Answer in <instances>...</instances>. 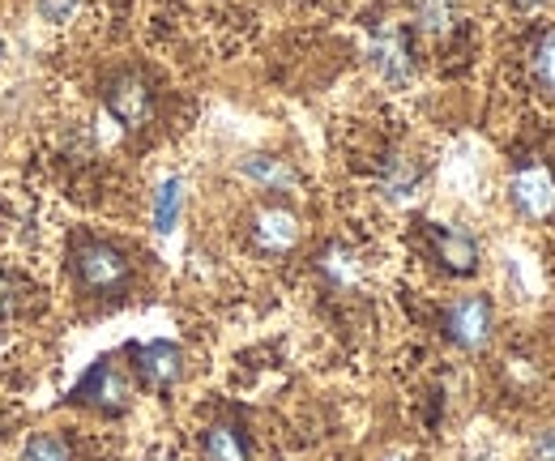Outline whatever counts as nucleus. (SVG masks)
Masks as SVG:
<instances>
[{
  "label": "nucleus",
  "mask_w": 555,
  "mask_h": 461,
  "mask_svg": "<svg viewBox=\"0 0 555 461\" xmlns=\"http://www.w3.org/2000/svg\"><path fill=\"white\" fill-rule=\"evenodd\" d=\"M73 273H77V286L90 291L94 299H116L133 278V261L112 240H81L73 253Z\"/></svg>",
  "instance_id": "obj_1"
},
{
  "label": "nucleus",
  "mask_w": 555,
  "mask_h": 461,
  "mask_svg": "<svg viewBox=\"0 0 555 461\" xmlns=\"http://www.w3.org/2000/svg\"><path fill=\"white\" fill-rule=\"evenodd\" d=\"M444 337L462 350H479L491 337V304L483 295H466V299H453L444 308Z\"/></svg>",
  "instance_id": "obj_2"
},
{
  "label": "nucleus",
  "mask_w": 555,
  "mask_h": 461,
  "mask_svg": "<svg viewBox=\"0 0 555 461\" xmlns=\"http://www.w3.org/2000/svg\"><path fill=\"white\" fill-rule=\"evenodd\" d=\"M299 240H304V222H299L291 209L266 205V209L253 214V244H257V253H266V257H286Z\"/></svg>",
  "instance_id": "obj_3"
},
{
  "label": "nucleus",
  "mask_w": 555,
  "mask_h": 461,
  "mask_svg": "<svg viewBox=\"0 0 555 461\" xmlns=\"http://www.w3.org/2000/svg\"><path fill=\"white\" fill-rule=\"evenodd\" d=\"M107 112L125 129H141L154 116V90L141 81L138 73H120V77L107 81Z\"/></svg>",
  "instance_id": "obj_4"
},
{
  "label": "nucleus",
  "mask_w": 555,
  "mask_h": 461,
  "mask_svg": "<svg viewBox=\"0 0 555 461\" xmlns=\"http://www.w3.org/2000/svg\"><path fill=\"white\" fill-rule=\"evenodd\" d=\"M133 368H138L141 385L171 389L184 376V350L176 342H141L133 346Z\"/></svg>",
  "instance_id": "obj_5"
},
{
  "label": "nucleus",
  "mask_w": 555,
  "mask_h": 461,
  "mask_svg": "<svg viewBox=\"0 0 555 461\" xmlns=\"http://www.w3.org/2000/svg\"><path fill=\"white\" fill-rule=\"evenodd\" d=\"M73 397L86 401V406H94V410L116 414V410L129 406V381H125V372H120L112 359H99V363L86 372V381L77 385V394Z\"/></svg>",
  "instance_id": "obj_6"
},
{
  "label": "nucleus",
  "mask_w": 555,
  "mask_h": 461,
  "mask_svg": "<svg viewBox=\"0 0 555 461\" xmlns=\"http://www.w3.org/2000/svg\"><path fill=\"white\" fill-rule=\"evenodd\" d=\"M513 201L526 218H547L555 209V176L543 163H526L513 176Z\"/></svg>",
  "instance_id": "obj_7"
},
{
  "label": "nucleus",
  "mask_w": 555,
  "mask_h": 461,
  "mask_svg": "<svg viewBox=\"0 0 555 461\" xmlns=\"http://www.w3.org/2000/svg\"><path fill=\"white\" fill-rule=\"evenodd\" d=\"M431 244H436V257L449 273H475L479 244L462 227H431Z\"/></svg>",
  "instance_id": "obj_8"
},
{
  "label": "nucleus",
  "mask_w": 555,
  "mask_h": 461,
  "mask_svg": "<svg viewBox=\"0 0 555 461\" xmlns=\"http://www.w3.org/2000/svg\"><path fill=\"white\" fill-rule=\"evenodd\" d=\"M372 61H376V68H380L389 81H406V77H411V48H406L402 30H385V35L372 43Z\"/></svg>",
  "instance_id": "obj_9"
},
{
  "label": "nucleus",
  "mask_w": 555,
  "mask_h": 461,
  "mask_svg": "<svg viewBox=\"0 0 555 461\" xmlns=\"http://www.w3.org/2000/svg\"><path fill=\"white\" fill-rule=\"evenodd\" d=\"M202 458L206 461H248V440L231 423H214L202 436Z\"/></svg>",
  "instance_id": "obj_10"
},
{
  "label": "nucleus",
  "mask_w": 555,
  "mask_h": 461,
  "mask_svg": "<svg viewBox=\"0 0 555 461\" xmlns=\"http://www.w3.org/2000/svg\"><path fill=\"white\" fill-rule=\"evenodd\" d=\"M530 77H534V86H539L543 94L555 99V26L543 30V35L534 39V48H530Z\"/></svg>",
  "instance_id": "obj_11"
},
{
  "label": "nucleus",
  "mask_w": 555,
  "mask_h": 461,
  "mask_svg": "<svg viewBox=\"0 0 555 461\" xmlns=\"http://www.w3.org/2000/svg\"><path fill=\"white\" fill-rule=\"evenodd\" d=\"M244 171H248L261 189H270V193H282V189H291V184H295V171H291L282 158H270V154L248 158V163H244Z\"/></svg>",
  "instance_id": "obj_12"
},
{
  "label": "nucleus",
  "mask_w": 555,
  "mask_h": 461,
  "mask_svg": "<svg viewBox=\"0 0 555 461\" xmlns=\"http://www.w3.org/2000/svg\"><path fill=\"white\" fill-rule=\"evenodd\" d=\"M321 273H325L330 282H338V286H354V282H359V273H363V265H359V257H354L350 248L334 244V248H325V253H321Z\"/></svg>",
  "instance_id": "obj_13"
},
{
  "label": "nucleus",
  "mask_w": 555,
  "mask_h": 461,
  "mask_svg": "<svg viewBox=\"0 0 555 461\" xmlns=\"http://www.w3.org/2000/svg\"><path fill=\"white\" fill-rule=\"evenodd\" d=\"M180 201H184L180 180H167V184L154 193V231H158V235H167V231L176 227V218H180Z\"/></svg>",
  "instance_id": "obj_14"
},
{
  "label": "nucleus",
  "mask_w": 555,
  "mask_h": 461,
  "mask_svg": "<svg viewBox=\"0 0 555 461\" xmlns=\"http://www.w3.org/2000/svg\"><path fill=\"white\" fill-rule=\"evenodd\" d=\"M415 22L427 35H444L453 26V0H415Z\"/></svg>",
  "instance_id": "obj_15"
},
{
  "label": "nucleus",
  "mask_w": 555,
  "mask_h": 461,
  "mask_svg": "<svg viewBox=\"0 0 555 461\" xmlns=\"http://www.w3.org/2000/svg\"><path fill=\"white\" fill-rule=\"evenodd\" d=\"M22 461H73V458H69V445H65L61 436L39 432V436H30V440H26Z\"/></svg>",
  "instance_id": "obj_16"
},
{
  "label": "nucleus",
  "mask_w": 555,
  "mask_h": 461,
  "mask_svg": "<svg viewBox=\"0 0 555 461\" xmlns=\"http://www.w3.org/2000/svg\"><path fill=\"white\" fill-rule=\"evenodd\" d=\"M26 291V282L22 278H13V273H0V317H13L17 308H22V295Z\"/></svg>",
  "instance_id": "obj_17"
},
{
  "label": "nucleus",
  "mask_w": 555,
  "mask_h": 461,
  "mask_svg": "<svg viewBox=\"0 0 555 461\" xmlns=\"http://www.w3.org/2000/svg\"><path fill=\"white\" fill-rule=\"evenodd\" d=\"M73 9H77V0H39V13L48 22H69Z\"/></svg>",
  "instance_id": "obj_18"
},
{
  "label": "nucleus",
  "mask_w": 555,
  "mask_h": 461,
  "mask_svg": "<svg viewBox=\"0 0 555 461\" xmlns=\"http://www.w3.org/2000/svg\"><path fill=\"white\" fill-rule=\"evenodd\" d=\"M534 461H555V432H543L534 445Z\"/></svg>",
  "instance_id": "obj_19"
},
{
  "label": "nucleus",
  "mask_w": 555,
  "mask_h": 461,
  "mask_svg": "<svg viewBox=\"0 0 555 461\" xmlns=\"http://www.w3.org/2000/svg\"><path fill=\"white\" fill-rule=\"evenodd\" d=\"M517 4H521V9H539L543 0H517Z\"/></svg>",
  "instance_id": "obj_20"
},
{
  "label": "nucleus",
  "mask_w": 555,
  "mask_h": 461,
  "mask_svg": "<svg viewBox=\"0 0 555 461\" xmlns=\"http://www.w3.org/2000/svg\"><path fill=\"white\" fill-rule=\"evenodd\" d=\"M385 461H411V458H402V453H393V458H385Z\"/></svg>",
  "instance_id": "obj_21"
},
{
  "label": "nucleus",
  "mask_w": 555,
  "mask_h": 461,
  "mask_svg": "<svg viewBox=\"0 0 555 461\" xmlns=\"http://www.w3.org/2000/svg\"><path fill=\"white\" fill-rule=\"evenodd\" d=\"M0 56H4V43H0Z\"/></svg>",
  "instance_id": "obj_22"
},
{
  "label": "nucleus",
  "mask_w": 555,
  "mask_h": 461,
  "mask_svg": "<svg viewBox=\"0 0 555 461\" xmlns=\"http://www.w3.org/2000/svg\"><path fill=\"white\" fill-rule=\"evenodd\" d=\"M158 461H163V458H158Z\"/></svg>",
  "instance_id": "obj_23"
}]
</instances>
